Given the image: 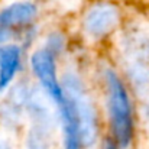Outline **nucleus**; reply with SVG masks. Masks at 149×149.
Listing matches in <instances>:
<instances>
[{"mask_svg":"<svg viewBox=\"0 0 149 149\" xmlns=\"http://www.w3.org/2000/svg\"><path fill=\"white\" fill-rule=\"evenodd\" d=\"M109 86V107L111 116V127L117 143L126 148L132 138V111L130 104L123 88V84L116 77L114 72L109 71L106 74Z\"/></svg>","mask_w":149,"mask_h":149,"instance_id":"obj_1","label":"nucleus"},{"mask_svg":"<svg viewBox=\"0 0 149 149\" xmlns=\"http://www.w3.org/2000/svg\"><path fill=\"white\" fill-rule=\"evenodd\" d=\"M64 87L67 91V97L71 100L77 122H78V130H80V141L84 146H91L96 141L97 135V126H96V116L93 106L87 96L83 91L81 83L72 77L67 75L64 78Z\"/></svg>","mask_w":149,"mask_h":149,"instance_id":"obj_2","label":"nucleus"},{"mask_svg":"<svg viewBox=\"0 0 149 149\" xmlns=\"http://www.w3.org/2000/svg\"><path fill=\"white\" fill-rule=\"evenodd\" d=\"M32 68L35 75L39 78V81L42 83V86L45 87V90L48 91L52 99L56 103L62 104V101L65 100L62 88L56 80V72H55V62H54V56L49 51H39L36 54H33L32 56Z\"/></svg>","mask_w":149,"mask_h":149,"instance_id":"obj_3","label":"nucleus"},{"mask_svg":"<svg viewBox=\"0 0 149 149\" xmlns=\"http://www.w3.org/2000/svg\"><path fill=\"white\" fill-rule=\"evenodd\" d=\"M117 20H119V12L113 4L99 3L88 10L84 19V26L90 35L97 38L110 32L116 26Z\"/></svg>","mask_w":149,"mask_h":149,"instance_id":"obj_4","label":"nucleus"},{"mask_svg":"<svg viewBox=\"0 0 149 149\" xmlns=\"http://www.w3.org/2000/svg\"><path fill=\"white\" fill-rule=\"evenodd\" d=\"M62 125H64V133H65V149H78L80 141V130H78V122L75 116L74 106L71 100L67 99L62 101Z\"/></svg>","mask_w":149,"mask_h":149,"instance_id":"obj_5","label":"nucleus"},{"mask_svg":"<svg viewBox=\"0 0 149 149\" xmlns=\"http://www.w3.org/2000/svg\"><path fill=\"white\" fill-rule=\"evenodd\" d=\"M36 15V7L32 3H15L0 12V23L3 26H16L32 20Z\"/></svg>","mask_w":149,"mask_h":149,"instance_id":"obj_6","label":"nucleus"},{"mask_svg":"<svg viewBox=\"0 0 149 149\" xmlns=\"http://www.w3.org/2000/svg\"><path fill=\"white\" fill-rule=\"evenodd\" d=\"M19 48L15 45L4 47L0 52V90H3L13 78L19 67Z\"/></svg>","mask_w":149,"mask_h":149,"instance_id":"obj_7","label":"nucleus"},{"mask_svg":"<svg viewBox=\"0 0 149 149\" xmlns=\"http://www.w3.org/2000/svg\"><path fill=\"white\" fill-rule=\"evenodd\" d=\"M28 149H51L48 138L44 130H41L39 127L31 130L28 136Z\"/></svg>","mask_w":149,"mask_h":149,"instance_id":"obj_8","label":"nucleus"},{"mask_svg":"<svg viewBox=\"0 0 149 149\" xmlns=\"http://www.w3.org/2000/svg\"><path fill=\"white\" fill-rule=\"evenodd\" d=\"M7 38H9V32L6 31V26L0 23V42H4Z\"/></svg>","mask_w":149,"mask_h":149,"instance_id":"obj_9","label":"nucleus"},{"mask_svg":"<svg viewBox=\"0 0 149 149\" xmlns=\"http://www.w3.org/2000/svg\"><path fill=\"white\" fill-rule=\"evenodd\" d=\"M104 149H116V148H114V143L111 141H106L104 142Z\"/></svg>","mask_w":149,"mask_h":149,"instance_id":"obj_10","label":"nucleus"},{"mask_svg":"<svg viewBox=\"0 0 149 149\" xmlns=\"http://www.w3.org/2000/svg\"><path fill=\"white\" fill-rule=\"evenodd\" d=\"M0 149H9V146H6V145H4V143L0 141Z\"/></svg>","mask_w":149,"mask_h":149,"instance_id":"obj_11","label":"nucleus"}]
</instances>
